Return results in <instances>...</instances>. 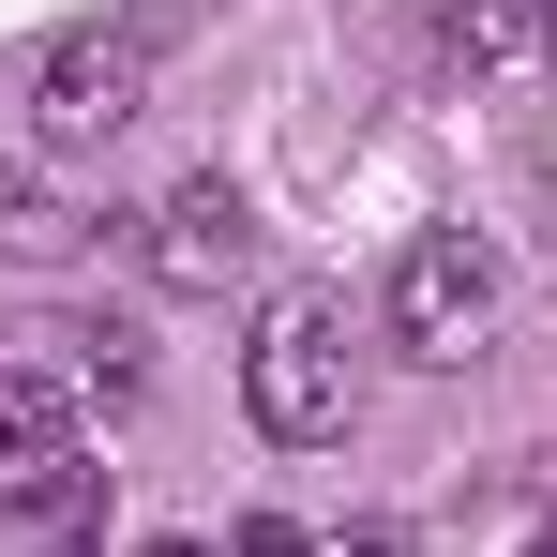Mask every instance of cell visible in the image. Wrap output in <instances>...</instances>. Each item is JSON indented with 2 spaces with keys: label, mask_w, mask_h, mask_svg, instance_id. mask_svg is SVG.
I'll return each mask as SVG.
<instances>
[{
  "label": "cell",
  "mask_w": 557,
  "mask_h": 557,
  "mask_svg": "<svg viewBox=\"0 0 557 557\" xmlns=\"http://www.w3.org/2000/svg\"><path fill=\"white\" fill-rule=\"evenodd\" d=\"M106 467L76 453V376L61 362H0V512L15 528H76Z\"/></svg>",
  "instance_id": "obj_3"
},
{
  "label": "cell",
  "mask_w": 557,
  "mask_h": 557,
  "mask_svg": "<svg viewBox=\"0 0 557 557\" xmlns=\"http://www.w3.org/2000/svg\"><path fill=\"white\" fill-rule=\"evenodd\" d=\"M46 347H61V376H76V392H106V407H121V392H136V332H121V317H106V332H46Z\"/></svg>",
  "instance_id": "obj_8"
},
{
  "label": "cell",
  "mask_w": 557,
  "mask_h": 557,
  "mask_svg": "<svg viewBox=\"0 0 557 557\" xmlns=\"http://www.w3.org/2000/svg\"><path fill=\"white\" fill-rule=\"evenodd\" d=\"M376 317H392L407 362H467V347L512 317V257H497L482 226H422V242L392 257V286H376Z\"/></svg>",
  "instance_id": "obj_2"
},
{
  "label": "cell",
  "mask_w": 557,
  "mask_h": 557,
  "mask_svg": "<svg viewBox=\"0 0 557 557\" xmlns=\"http://www.w3.org/2000/svg\"><path fill=\"white\" fill-rule=\"evenodd\" d=\"M136 106H151V30H61L30 61V136L46 151H106Z\"/></svg>",
  "instance_id": "obj_4"
},
{
  "label": "cell",
  "mask_w": 557,
  "mask_h": 557,
  "mask_svg": "<svg viewBox=\"0 0 557 557\" xmlns=\"http://www.w3.org/2000/svg\"><path fill=\"white\" fill-rule=\"evenodd\" d=\"M242 272H257V211H242V182H182L166 211H151V286L226 301Z\"/></svg>",
  "instance_id": "obj_5"
},
{
  "label": "cell",
  "mask_w": 557,
  "mask_h": 557,
  "mask_svg": "<svg viewBox=\"0 0 557 557\" xmlns=\"http://www.w3.org/2000/svg\"><path fill=\"white\" fill-rule=\"evenodd\" d=\"M242 407H257V437H272V453L347 437V301H332V286H272V301H257Z\"/></svg>",
  "instance_id": "obj_1"
},
{
  "label": "cell",
  "mask_w": 557,
  "mask_h": 557,
  "mask_svg": "<svg viewBox=\"0 0 557 557\" xmlns=\"http://www.w3.org/2000/svg\"><path fill=\"white\" fill-rule=\"evenodd\" d=\"M226 557H317V543H301L286 512H257V528H242V543H226Z\"/></svg>",
  "instance_id": "obj_9"
},
{
  "label": "cell",
  "mask_w": 557,
  "mask_h": 557,
  "mask_svg": "<svg viewBox=\"0 0 557 557\" xmlns=\"http://www.w3.org/2000/svg\"><path fill=\"white\" fill-rule=\"evenodd\" d=\"M76 242H91V211H76V196H46L30 166H0V257H15V272H61Z\"/></svg>",
  "instance_id": "obj_6"
},
{
  "label": "cell",
  "mask_w": 557,
  "mask_h": 557,
  "mask_svg": "<svg viewBox=\"0 0 557 557\" xmlns=\"http://www.w3.org/2000/svg\"><path fill=\"white\" fill-rule=\"evenodd\" d=\"M543 46H557V0H543Z\"/></svg>",
  "instance_id": "obj_11"
},
{
  "label": "cell",
  "mask_w": 557,
  "mask_h": 557,
  "mask_svg": "<svg viewBox=\"0 0 557 557\" xmlns=\"http://www.w3.org/2000/svg\"><path fill=\"white\" fill-rule=\"evenodd\" d=\"M437 30H453V61H482V76L543 61V0H437Z\"/></svg>",
  "instance_id": "obj_7"
},
{
  "label": "cell",
  "mask_w": 557,
  "mask_h": 557,
  "mask_svg": "<svg viewBox=\"0 0 557 557\" xmlns=\"http://www.w3.org/2000/svg\"><path fill=\"white\" fill-rule=\"evenodd\" d=\"M136 557H211V543H136Z\"/></svg>",
  "instance_id": "obj_10"
}]
</instances>
